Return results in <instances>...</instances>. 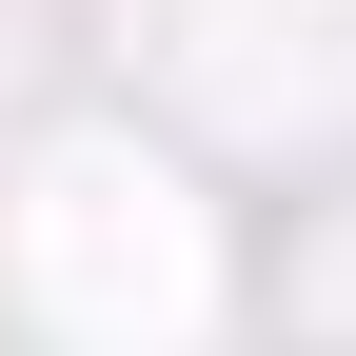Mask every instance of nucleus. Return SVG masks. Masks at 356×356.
Returning <instances> with one entry per match:
<instances>
[]
</instances>
